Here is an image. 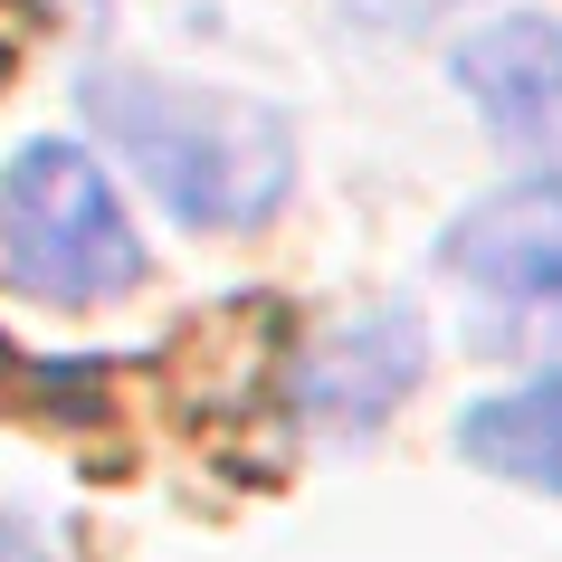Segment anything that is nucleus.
I'll use <instances>...</instances> for the list:
<instances>
[{"mask_svg":"<svg viewBox=\"0 0 562 562\" xmlns=\"http://www.w3.org/2000/svg\"><path fill=\"white\" fill-rule=\"evenodd\" d=\"M87 124L144 172V191L181 229H258L296 191V124L258 95L181 87L144 67H95Z\"/></svg>","mask_w":562,"mask_h":562,"instance_id":"f257e3e1","label":"nucleus"},{"mask_svg":"<svg viewBox=\"0 0 562 562\" xmlns=\"http://www.w3.org/2000/svg\"><path fill=\"white\" fill-rule=\"evenodd\" d=\"M144 267H153V248L87 144L38 134V144H20L0 162V286L10 296L87 315V305L134 296Z\"/></svg>","mask_w":562,"mask_h":562,"instance_id":"f03ea898","label":"nucleus"},{"mask_svg":"<svg viewBox=\"0 0 562 562\" xmlns=\"http://www.w3.org/2000/svg\"><path fill=\"white\" fill-rule=\"evenodd\" d=\"M439 267L496 315L505 344H562V172H515L468 201L439 238Z\"/></svg>","mask_w":562,"mask_h":562,"instance_id":"7ed1b4c3","label":"nucleus"},{"mask_svg":"<svg viewBox=\"0 0 562 562\" xmlns=\"http://www.w3.org/2000/svg\"><path fill=\"white\" fill-rule=\"evenodd\" d=\"M419 372H429V334H419V315H411V305H362V315L325 325L296 353L286 401H296V419H315V429H334V439H353V429H372V419H391L401 401H411Z\"/></svg>","mask_w":562,"mask_h":562,"instance_id":"20e7f679","label":"nucleus"},{"mask_svg":"<svg viewBox=\"0 0 562 562\" xmlns=\"http://www.w3.org/2000/svg\"><path fill=\"white\" fill-rule=\"evenodd\" d=\"M448 67H458V87L496 144L562 153V20H543V10L486 20V30H468V48Z\"/></svg>","mask_w":562,"mask_h":562,"instance_id":"39448f33","label":"nucleus"},{"mask_svg":"<svg viewBox=\"0 0 562 562\" xmlns=\"http://www.w3.org/2000/svg\"><path fill=\"white\" fill-rule=\"evenodd\" d=\"M458 458L505 486H533V496H562V372L543 382H515L496 401H476L458 419Z\"/></svg>","mask_w":562,"mask_h":562,"instance_id":"423d86ee","label":"nucleus"},{"mask_svg":"<svg viewBox=\"0 0 562 562\" xmlns=\"http://www.w3.org/2000/svg\"><path fill=\"white\" fill-rule=\"evenodd\" d=\"M468 0H344V20L372 38H429L439 20H458Z\"/></svg>","mask_w":562,"mask_h":562,"instance_id":"0eeeda50","label":"nucleus"},{"mask_svg":"<svg viewBox=\"0 0 562 562\" xmlns=\"http://www.w3.org/2000/svg\"><path fill=\"white\" fill-rule=\"evenodd\" d=\"M0 562H48V553H38V533L20 525V515H10V505H0Z\"/></svg>","mask_w":562,"mask_h":562,"instance_id":"6e6552de","label":"nucleus"}]
</instances>
